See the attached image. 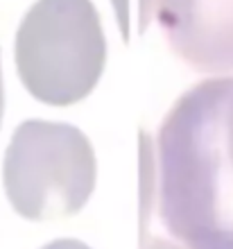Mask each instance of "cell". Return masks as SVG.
I'll list each match as a JSON object with an SVG mask.
<instances>
[{
    "instance_id": "obj_6",
    "label": "cell",
    "mask_w": 233,
    "mask_h": 249,
    "mask_svg": "<svg viewBox=\"0 0 233 249\" xmlns=\"http://www.w3.org/2000/svg\"><path fill=\"white\" fill-rule=\"evenodd\" d=\"M2 113H5V86H2V71H0V123H2Z\"/></svg>"
},
{
    "instance_id": "obj_3",
    "label": "cell",
    "mask_w": 233,
    "mask_h": 249,
    "mask_svg": "<svg viewBox=\"0 0 233 249\" xmlns=\"http://www.w3.org/2000/svg\"><path fill=\"white\" fill-rule=\"evenodd\" d=\"M91 141L68 123L25 120L14 131L2 163V184L14 211L46 222L75 215L95 190Z\"/></svg>"
},
{
    "instance_id": "obj_5",
    "label": "cell",
    "mask_w": 233,
    "mask_h": 249,
    "mask_svg": "<svg viewBox=\"0 0 233 249\" xmlns=\"http://www.w3.org/2000/svg\"><path fill=\"white\" fill-rule=\"evenodd\" d=\"M43 249H91V247H86L79 240H54V243L46 245Z\"/></svg>"
},
{
    "instance_id": "obj_2",
    "label": "cell",
    "mask_w": 233,
    "mask_h": 249,
    "mask_svg": "<svg viewBox=\"0 0 233 249\" xmlns=\"http://www.w3.org/2000/svg\"><path fill=\"white\" fill-rule=\"evenodd\" d=\"M16 71L43 105L84 100L107 64L102 20L91 0H36L23 16L14 43Z\"/></svg>"
},
{
    "instance_id": "obj_1",
    "label": "cell",
    "mask_w": 233,
    "mask_h": 249,
    "mask_svg": "<svg viewBox=\"0 0 233 249\" xmlns=\"http://www.w3.org/2000/svg\"><path fill=\"white\" fill-rule=\"evenodd\" d=\"M156 209L188 249H233V75L190 86L154 145Z\"/></svg>"
},
{
    "instance_id": "obj_4",
    "label": "cell",
    "mask_w": 233,
    "mask_h": 249,
    "mask_svg": "<svg viewBox=\"0 0 233 249\" xmlns=\"http://www.w3.org/2000/svg\"><path fill=\"white\" fill-rule=\"evenodd\" d=\"M172 53L206 75L233 72V0H152Z\"/></svg>"
}]
</instances>
